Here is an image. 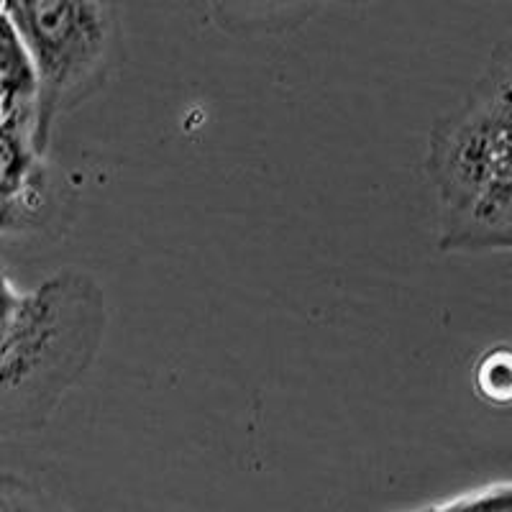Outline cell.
<instances>
[{
  "label": "cell",
  "mask_w": 512,
  "mask_h": 512,
  "mask_svg": "<svg viewBox=\"0 0 512 512\" xmlns=\"http://www.w3.org/2000/svg\"><path fill=\"white\" fill-rule=\"evenodd\" d=\"M443 251H512V180H497L438 203Z\"/></svg>",
  "instance_id": "5"
},
{
  "label": "cell",
  "mask_w": 512,
  "mask_h": 512,
  "mask_svg": "<svg viewBox=\"0 0 512 512\" xmlns=\"http://www.w3.org/2000/svg\"><path fill=\"white\" fill-rule=\"evenodd\" d=\"M213 21L233 36H269L303 26L326 8H356L372 0H208Z\"/></svg>",
  "instance_id": "6"
},
{
  "label": "cell",
  "mask_w": 512,
  "mask_h": 512,
  "mask_svg": "<svg viewBox=\"0 0 512 512\" xmlns=\"http://www.w3.org/2000/svg\"><path fill=\"white\" fill-rule=\"evenodd\" d=\"M6 13L34 59L36 146L47 154L54 123L93 98L116 70V0H8Z\"/></svg>",
  "instance_id": "2"
},
{
  "label": "cell",
  "mask_w": 512,
  "mask_h": 512,
  "mask_svg": "<svg viewBox=\"0 0 512 512\" xmlns=\"http://www.w3.org/2000/svg\"><path fill=\"white\" fill-rule=\"evenodd\" d=\"M108 326L93 274L62 269L0 328V441L39 433L90 372Z\"/></svg>",
  "instance_id": "1"
},
{
  "label": "cell",
  "mask_w": 512,
  "mask_h": 512,
  "mask_svg": "<svg viewBox=\"0 0 512 512\" xmlns=\"http://www.w3.org/2000/svg\"><path fill=\"white\" fill-rule=\"evenodd\" d=\"M428 175L438 203L512 180V39L492 54L464 103L436 123Z\"/></svg>",
  "instance_id": "3"
},
{
  "label": "cell",
  "mask_w": 512,
  "mask_h": 512,
  "mask_svg": "<svg viewBox=\"0 0 512 512\" xmlns=\"http://www.w3.org/2000/svg\"><path fill=\"white\" fill-rule=\"evenodd\" d=\"M0 103H3V118L31 121L36 136L39 77L29 47L6 11L0 13Z\"/></svg>",
  "instance_id": "7"
},
{
  "label": "cell",
  "mask_w": 512,
  "mask_h": 512,
  "mask_svg": "<svg viewBox=\"0 0 512 512\" xmlns=\"http://www.w3.org/2000/svg\"><path fill=\"white\" fill-rule=\"evenodd\" d=\"M474 390L492 405H512V346H489L474 364Z\"/></svg>",
  "instance_id": "8"
},
{
  "label": "cell",
  "mask_w": 512,
  "mask_h": 512,
  "mask_svg": "<svg viewBox=\"0 0 512 512\" xmlns=\"http://www.w3.org/2000/svg\"><path fill=\"white\" fill-rule=\"evenodd\" d=\"M6 3H8V0H0V13L6 11Z\"/></svg>",
  "instance_id": "11"
},
{
  "label": "cell",
  "mask_w": 512,
  "mask_h": 512,
  "mask_svg": "<svg viewBox=\"0 0 512 512\" xmlns=\"http://www.w3.org/2000/svg\"><path fill=\"white\" fill-rule=\"evenodd\" d=\"M438 507H500V510H512V482L474 489L469 495L441 502Z\"/></svg>",
  "instance_id": "9"
},
{
  "label": "cell",
  "mask_w": 512,
  "mask_h": 512,
  "mask_svg": "<svg viewBox=\"0 0 512 512\" xmlns=\"http://www.w3.org/2000/svg\"><path fill=\"white\" fill-rule=\"evenodd\" d=\"M52 213L47 154L36 146L34 123L0 121V236L44 228Z\"/></svg>",
  "instance_id": "4"
},
{
  "label": "cell",
  "mask_w": 512,
  "mask_h": 512,
  "mask_svg": "<svg viewBox=\"0 0 512 512\" xmlns=\"http://www.w3.org/2000/svg\"><path fill=\"white\" fill-rule=\"evenodd\" d=\"M24 297L26 292L18 290V287L13 285L11 277L0 269V328L6 326L8 320L18 313V308L24 303Z\"/></svg>",
  "instance_id": "10"
},
{
  "label": "cell",
  "mask_w": 512,
  "mask_h": 512,
  "mask_svg": "<svg viewBox=\"0 0 512 512\" xmlns=\"http://www.w3.org/2000/svg\"><path fill=\"white\" fill-rule=\"evenodd\" d=\"M0 121H3V103H0Z\"/></svg>",
  "instance_id": "12"
}]
</instances>
